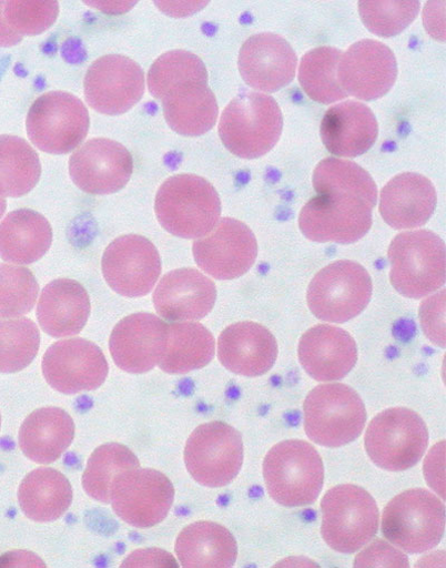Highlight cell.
<instances>
[{
	"mask_svg": "<svg viewBox=\"0 0 446 568\" xmlns=\"http://www.w3.org/2000/svg\"><path fill=\"white\" fill-rule=\"evenodd\" d=\"M428 446V430L422 417L407 408H391L368 425L365 448L375 465L388 471L415 466Z\"/></svg>",
	"mask_w": 446,
	"mask_h": 568,
	"instance_id": "8fae6325",
	"label": "cell"
},
{
	"mask_svg": "<svg viewBox=\"0 0 446 568\" xmlns=\"http://www.w3.org/2000/svg\"><path fill=\"white\" fill-rule=\"evenodd\" d=\"M283 114L277 102L263 93H244L223 111L219 123L220 139L233 154L254 160L264 156L278 143Z\"/></svg>",
	"mask_w": 446,
	"mask_h": 568,
	"instance_id": "3957f363",
	"label": "cell"
},
{
	"mask_svg": "<svg viewBox=\"0 0 446 568\" xmlns=\"http://www.w3.org/2000/svg\"><path fill=\"white\" fill-rule=\"evenodd\" d=\"M73 489L69 479L54 468H38L30 473L19 489L23 513L40 523L61 518L71 507Z\"/></svg>",
	"mask_w": 446,
	"mask_h": 568,
	"instance_id": "1f68e13d",
	"label": "cell"
},
{
	"mask_svg": "<svg viewBox=\"0 0 446 568\" xmlns=\"http://www.w3.org/2000/svg\"><path fill=\"white\" fill-rule=\"evenodd\" d=\"M28 135L41 151L68 154L87 139L90 115L84 103L68 92H49L31 106Z\"/></svg>",
	"mask_w": 446,
	"mask_h": 568,
	"instance_id": "7c38bea8",
	"label": "cell"
},
{
	"mask_svg": "<svg viewBox=\"0 0 446 568\" xmlns=\"http://www.w3.org/2000/svg\"><path fill=\"white\" fill-rule=\"evenodd\" d=\"M445 528L444 503L425 489H408L385 507L382 531L399 549L419 554L440 541Z\"/></svg>",
	"mask_w": 446,
	"mask_h": 568,
	"instance_id": "52a82bcc",
	"label": "cell"
},
{
	"mask_svg": "<svg viewBox=\"0 0 446 568\" xmlns=\"http://www.w3.org/2000/svg\"><path fill=\"white\" fill-rule=\"evenodd\" d=\"M322 536L338 552L358 551L378 529L377 504L356 485H338L328 490L322 500Z\"/></svg>",
	"mask_w": 446,
	"mask_h": 568,
	"instance_id": "ba28073f",
	"label": "cell"
},
{
	"mask_svg": "<svg viewBox=\"0 0 446 568\" xmlns=\"http://www.w3.org/2000/svg\"><path fill=\"white\" fill-rule=\"evenodd\" d=\"M342 51L323 47L308 52L301 62L298 79L305 93L321 104H333L348 95L338 80Z\"/></svg>",
	"mask_w": 446,
	"mask_h": 568,
	"instance_id": "d590c367",
	"label": "cell"
},
{
	"mask_svg": "<svg viewBox=\"0 0 446 568\" xmlns=\"http://www.w3.org/2000/svg\"><path fill=\"white\" fill-rule=\"evenodd\" d=\"M445 2L426 3L424 9V26L427 33L439 42L445 41Z\"/></svg>",
	"mask_w": 446,
	"mask_h": 568,
	"instance_id": "bcb514c9",
	"label": "cell"
},
{
	"mask_svg": "<svg viewBox=\"0 0 446 568\" xmlns=\"http://www.w3.org/2000/svg\"><path fill=\"white\" fill-rule=\"evenodd\" d=\"M214 353V338L204 326L193 322L171 324L159 367L170 375H184L209 365Z\"/></svg>",
	"mask_w": 446,
	"mask_h": 568,
	"instance_id": "d6a6232c",
	"label": "cell"
},
{
	"mask_svg": "<svg viewBox=\"0 0 446 568\" xmlns=\"http://www.w3.org/2000/svg\"><path fill=\"white\" fill-rule=\"evenodd\" d=\"M437 202L433 183L417 173H402L382 190L379 213L393 229L407 230L424 225Z\"/></svg>",
	"mask_w": 446,
	"mask_h": 568,
	"instance_id": "d4e9b609",
	"label": "cell"
},
{
	"mask_svg": "<svg viewBox=\"0 0 446 568\" xmlns=\"http://www.w3.org/2000/svg\"><path fill=\"white\" fill-rule=\"evenodd\" d=\"M75 435L72 417L58 407L31 414L20 430V447L31 460L48 465L57 462L71 446Z\"/></svg>",
	"mask_w": 446,
	"mask_h": 568,
	"instance_id": "f546056e",
	"label": "cell"
},
{
	"mask_svg": "<svg viewBox=\"0 0 446 568\" xmlns=\"http://www.w3.org/2000/svg\"><path fill=\"white\" fill-rule=\"evenodd\" d=\"M90 314V297L82 284L71 278H59L43 290L37 315L45 334L64 338L79 335Z\"/></svg>",
	"mask_w": 446,
	"mask_h": 568,
	"instance_id": "4316f807",
	"label": "cell"
},
{
	"mask_svg": "<svg viewBox=\"0 0 446 568\" xmlns=\"http://www.w3.org/2000/svg\"><path fill=\"white\" fill-rule=\"evenodd\" d=\"M169 325L151 314H135L120 322L110 338L115 365L133 375L156 367L164 355Z\"/></svg>",
	"mask_w": 446,
	"mask_h": 568,
	"instance_id": "ffe728a7",
	"label": "cell"
},
{
	"mask_svg": "<svg viewBox=\"0 0 446 568\" xmlns=\"http://www.w3.org/2000/svg\"><path fill=\"white\" fill-rule=\"evenodd\" d=\"M7 209H8V202H7L6 197L0 196V219L3 217V215L7 212Z\"/></svg>",
	"mask_w": 446,
	"mask_h": 568,
	"instance_id": "f907efd6",
	"label": "cell"
},
{
	"mask_svg": "<svg viewBox=\"0 0 446 568\" xmlns=\"http://www.w3.org/2000/svg\"><path fill=\"white\" fill-rule=\"evenodd\" d=\"M297 64L294 49L275 33H261L247 40L239 61L246 84L265 93H275L291 84Z\"/></svg>",
	"mask_w": 446,
	"mask_h": 568,
	"instance_id": "44dd1931",
	"label": "cell"
},
{
	"mask_svg": "<svg viewBox=\"0 0 446 568\" xmlns=\"http://www.w3.org/2000/svg\"><path fill=\"white\" fill-rule=\"evenodd\" d=\"M161 270L158 248L146 237L136 234L115 239L102 258V271L109 286L128 298L150 294Z\"/></svg>",
	"mask_w": 446,
	"mask_h": 568,
	"instance_id": "9a60e30c",
	"label": "cell"
},
{
	"mask_svg": "<svg viewBox=\"0 0 446 568\" xmlns=\"http://www.w3.org/2000/svg\"><path fill=\"white\" fill-rule=\"evenodd\" d=\"M418 2H361L359 16L364 26L379 38L401 34L417 18Z\"/></svg>",
	"mask_w": 446,
	"mask_h": 568,
	"instance_id": "ab89813d",
	"label": "cell"
},
{
	"mask_svg": "<svg viewBox=\"0 0 446 568\" xmlns=\"http://www.w3.org/2000/svg\"><path fill=\"white\" fill-rule=\"evenodd\" d=\"M366 418L359 395L343 384L320 385L304 403L306 435L324 447H342L354 442L364 430Z\"/></svg>",
	"mask_w": 446,
	"mask_h": 568,
	"instance_id": "8992f818",
	"label": "cell"
},
{
	"mask_svg": "<svg viewBox=\"0 0 446 568\" xmlns=\"http://www.w3.org/2000/svg\"><path fill=\"white\" fill-rule=\"evenodd\" d=\"M6 7L7 2H0V48H13L20 44L23 38L9 26L6 18Z\"/></svg>",
	"mask_w": 446,
	"mask_h": 568,
	"instance_id": "c3c4849f",
	"label": "cell"
},
{
	"mask_svg": "<svg viewBox=\"0 0 446 568\" xmlns=\"http://www.w3.org/2000/svg\"><path fill=\"white\" fill-rule=\"evenodd\" d=\"M321 136L332 154L357 158L375 144L378 124L369 108L356 101H347L326 112L321 124Z\"/></svg>",
	"mask_w": 446,
	"mask_h": 568,
	"instance_id": "484cf974",
	"label": "cell"
},
{
	"mask_svg": "<svg viewBox=\"0 0 446 568\" xmlns=\"http://www.w3.org/2000/svg\"><path fill=\"white\" fill-rule=\"evenodd\" d=\"M53 242L50 222L40 213L22 209L0 222V256L16 264L42 258Z\"/></svg>",
	"mask_w": 446,
	"mask_h": 568,
	"instance_id": "4dcf8cb0",
	"label": "cell"
},
{
	"mask_svg": "<svg viewBox=\"0 0 446 568\" xmlns=\"http://www.w3.org/2000/svg\"><path fill=\"white\" fill-rule=\"evenodd\" d=\"M42 175L40 156L24 139L0 135V196L29 194Z\"/></svg>",
	"mask_w": 446,
	"mask_h": 568,
	"instance_id": "836d02e7",
	"label": "cell"
},
{
	"mask_svg": "<svg viewBox=\"0 0 446 568\" xmlns=\"http://www.w3.org/2000/svg\"><path fill=\"white\" fill-rule=\"evenodd\" d=\"M40 293L31 270L0 264V318H19L32 312Z\"/></svg>",
	"mask_w": 446,
	"mask_h": 568,
	"instance_id": "f35d334b",
	"label": "cell"
},
{
	"mask_svg": "<svg viewBox=\"0 0 446 568\" xmlns=\"http://www.w3.org/2000/svg\"><path fill=\"white\" fill-rule=\"evenodd\" d=\"M161 102L166 123L178 134L200 136L216 123L219 108L207 80L180 84L171 89Z\"/></svg>",
	"mask_w": 446,
	"mask_h": 568,
	"instance_id": "83f0119b",
	"label": "cell"
},
{
	"mask_svg": "<svg viewBox=\"0 0 446 568\" xmlns=\"http://www.w3.org/2000/svg\"><path fill=\"white\" fill-rule=\"evenodd\" d=\"M175 552L183 567H233L239 545L230 529L213 521H195L178 536Z\"/></svg>",
	"mask_w": 446,
	"mask_h": 568,
	"instance_id": "f1b7e54d",
	"label": "cell"
},
{
	"mask_svg": "<svg viewBox=\"0 0 446 568\" xmlns=\"http://www.w3.org/2000/svg\"><path fill=\"white\" fill-rule=\"evenodd\" d=\"M372 292L373 283L366 268L354 261L341 260L315 275L308 287L307 303L316 318L344 324L364 312Z\"/></svg>",
	"mask_w": 446,
	"mask_h": 568,
	"instance_id": "9c48e42d",
	"label": "cell"
},
{
	"mask_svg": "<svg viewBox=\"0 0 446 568\" xmlns=\"http://www.w3.org/2000/svg\"><path fill=\"white\" fill-rule=\"evenodd\" d=\"M0 425H2V416H0Z\"/></svg>",
	"mask_w": 446,
	"mask_h": 568,
	"instance_id": "816d5d0a",
	"label": "cell"
},
{
	"mask_svg": "<svg viewBox=\"0 0 446 568\" xmlns=\"http://www.w3.org/2000/svg\"><path fill=\"white\" fill-rule=\"evenodd\" d=\"M207 80L203 62L186 51H171L161 55L148 74L151 95L161 101L173 88L190 81Z\"/></svg>",
	"mask_w": 446,
	"mask_h": 568,
	"instance_id": "74e56055",
	"label": "cell"
},
{
	"mask_svg": "<svg viewBox=\"0 0 446 568\" xmlns=\"http://www.w3.org/2000/svg\"><path fill=\"white\" fill-rule=\"evenodd\" d=\"M337 74L347 95L375 101L393 89L397 79V63L386 45L363 40L341 55Z\"/></svg>",
	"mask_w": 446,
	"mask_h": 568,
	"instance_id": "d6986e66",
	"label": "cell"
},
{
	"mask_svg": "<svg viewBox=\"0 0 446 568\" xmlns=\"http://www.w3.org/2000/svg\"><path fill=\"white\" fill-rule=\"evenodd\" d=\"M60 14L58 2H7L6 18L11 29L23 37H37L57 22Z\"/></svg>",
	"mask_w": 446,
	"mask_h": 568,
	"instance_id": "60d3db41",
	"label": "cell"
},
{
	"mask_svg": "<svg viewBox=\"0 0 446 568\" xmlns=\"http://www.w3.org/2000/svg\"><path fill=\"white\" fill-rule=\"evenodd\" d=\"M43 374L53 389L75 395L100 388L108 378L109 365L94 343L75 338L59 342L48 349Z\"/></svg>",
	"mask_w": 446,
	"mask_h": 568,
	"instance_id": "e0dca14e",
	"label": "cell"
},
{
	"mask_svg": "<svg viewBox=\"0 0 446 568\" xmlns=\"http://www.w3.org/2000/svg\"><path fill=\"white\" fill-rule=\"evenodd\" d=\"M133 173L131 153L119 142L92 139L70 159V175L83 192L108 195L122 190Z\"/></svg>",
	"mask_w": 446,
	"mask_h": 568,
	"instance_id": "ac0fdd59",
	"label": "cell"
},
{
	"mask_svg": "<svg viewBox=\"0 0 446 568\" xmlns=\"http://www.w3.org/2000/svg\"><path fill=\"white\" fill-rule=\"evenodd\" d=\"M195 263L216 280H233L247 273L259 255L253 231L232 217L219 220L213 230L192 246Z\"/></svg>",
	"mask_w": 446,
	"mask_h": 568,
	"instance_id": "4fadbf2b",
	"label": "cell"
},
{
	"mask_svg": "<svg viewBox=\"0 0 446 568\" xmlns=\"http://www.w3.org/2000/svg\"><path fill=\"white\" fill-rule=\"evenodd\" d=\"M145 91L144 72L131 59L108 55L88 70L84 95L88 104L104 115H122L134 108Z\"/></svg>",
	"mask_w": 446,
	"mask_h": 568,
	"instance_id": "2e32d148",
	"label": "cell"
},
{
	"mask_svg": "<svg viewBox=\"0 0 446 568\" xmlns=\"http://www.w3.org/2000/svg\"><path fill=\"white\" fill-rule=\"evenodd\" d=\"M216 301L214 283L200 271L179 268L165 274L153 294L158 314L173 323L200 321Z\"/></svg>",
	"mask_w": 446,
	"mask_h": 568,
	"instance_id": "7402d4cb",
	"label": "cell"
},
{
	"mask_svg": "<svg viewBox=\"0 0 446 568\" xmlns=\"http://www.w3.org/2000/svg\"><path fill=\"white\" fill-rule=\"evenodd\" d=\"M121 567H178L175 558L163 549H139L131 554Z\"/></svg>",
	"mask_w": 446,
	"mask_h": 568,
	"instance_id": "f6af8a7d",
	"label": "cell"
},
{
	"mask_svg": "<svg viewBox=\"0 0 446 568\" xmlns=\"http://www.w3.org/2000/svg\"><path fill=\"white\" fill-rule=\"evenodd\" d=\"M278 357V344L264 326L245 322L223 331L217 341V358L230 372L246 377L267 374Z\"/></svg>",
	"mask_w": 446,
	"mask_h": 568,
	"instance_id": "603a6c76",
	"label": "cell"
},
{
	"mask_svg": "<svg viewBox=\"0 0 446 568\" xmlns=\"http://www.w3.org/2000/svg\"><path fill=\"white\" fill-rule=\"evenodd\" d=\"M155 6L165 14L172 18H185L189 17L207 6L202 2L191 3H170V2H156Z\"/></svg>",
	"mask_w": 446,
	"mask_h": 568,
	"instance_id": "7dc6e473",
	"label": "cell"
},
{
	"mask_svg": "<svg viewBox=\"0 0 446 568\" xmlns=\"http://www.w3.org/2000/svg\"><path fill=\"white\" fill-rule=\"evenodd\" d=\"M298 357L302 367L315 381L337 382L345 378L358 358L354 338L345 331L317 325L304 334Z\"/></svg>",
	"mask_w": 446,
	"mask_h": 568,
	"instance_id": "cb8c5ba5",
	"label": "cell"
},
{
	"mask_svg": "<svg viewBox=\"0 0 446 568\" xmlns=\"http://www.w3.org/2000/svg\"><path fill=\"white\" fill-rule=\"evenodd\" d=\"M391 283L402 296L420 300L443 288L445 244L432 231L399 233L388 248Z\"/></svg>",
	"mask_w": 446,
	"mask_h": 568,
	"instance_id": "277c9868",
	"label": "cell"
},
{
	"mask_svg": "<svg viewBox=\"0 0 446 568\" xmlns=\"http://www.w3.org/2000/svg\"><path fill=\"white\" fill-rule=\"evenodd\" d=\"M445 442L436 444L424 462V475L429 487L436 491L442 500L445 499Z\"/></svg>",
	"mask_w": 446,
	"mask_h": 568,
	"instance_id": "ee69618b",
	"label": "cell"
},
{
	"mask_svg": "<svg viewBox=\"0 0 446 568\" xmlns=\"http://www.w3.org/2000/svg\"><path fill=\"white\" fill-rule=\"evenodd\" d=\"M324 464L311 444L285 440L275 445L264 460L270 496L285 507H303L318 498L324 486Z\"/></svg>",
	"mask_w": 446,
	"mask_h": 568,
	"instance_id": "5b68a950",
	"label": "cell"
},
{
	"mask_svg": "<svg viewBox=\"0 0 446 568\" xmlns=\"http://www.w3.org/2000/svg\"><path fill=\"white\" fill-rule=\"evenodd\" d=\"M407 556L393 545L376 539L355 558V567H408Z\"/></svg>",
	"mask_w": 446,
	"mask_h": 568,
	"instance_id": "7bdbcfd3",
	"label": "cell"
},
{
	"mask_svg": "<svg viewBox=\"0 0 446 568\" xmlns=\"http://www.w3.org/2000/svg\"><path fill=\"white\" fill-rule=\"evenodd\" d=\"M87 6L94 7L98 10L109 13H124L130 11L136 3L135 2H88Z\"/></svg>",
	"mask_w": 446,
	"mask_h": 568,
	"instance_id": "681fc988",
	"label": "cell"
},
{
	"mask_svg": "<svg viewBox=\"0 0 446 568\" xmlns=\"http://www.w3.org/2000/svg\"><path fill=\"white\" fill-rule=\"evenodd\" d=\"M174 500V487L161 471L134 468L121 474L112 488L111 504L115 514L138 528L163 521Z\"/></svg>",
	"mask_w": 446,
	"mask_h": 568,
	"instance_id": "5bb4252c",
	"label": "cell"
},
{
	"mask_svg": "<svg viewBox=\"0 0 446 568\" xmlns=\"http://www.w3.org/2000/svg\"><path fill=\"white\" fill-rule=\"evenodd\" d=\"M41 345L38 326L29 318H0V374H16L37 358Z\"/></svg>",
	"mask_w": 446,
	"mask_h": 568,
	"instance_id": "8d00e7d4",
	"label": "cell"
},
{
	"mask_svg": "<svg viewBox=\"0 0 446 568\" xmlns=\"http://www.w3.org/2000/svg\"><path fill=\"white\" fill-rule=\"evenodd\" d=\"M138 467L139 458L126 446L118 443L102 445L94 450L88 462L82 477L83 488L91 498L110 504L116 478Z\"/></svg>",
	"mask_w": 446,
	"mask_h": 568,
	"instance_id": "e575fe53",
	"label": "cell"
},
{
	"mask_svg": "<svg viewBox=\"0 0 446 568\" xmlns=\"http://www.w3.org/2000/svg\"><path fill=\"white\" fill-rule=\"evenodd\" d=\"M154 210L169 233L196 240L210 233L219 222L221 201L212 184L203 178L179 174L161 185Z\"/></svg>",
	"mask_w": 446,
	"mask_h": 568,
	"instance_id": "7a4b0ae2",
	"label": "cell"
},
{
	"mask_svg": "<svg viewBox=\"0 0 446 568\" xmlns=\"http://www.w3.org/2000/svg\"><path fill=\"white\" fill-rule=\"evenodd\" d=\"M317 196L302 209L300 227L311 241L351 244L364 237L373 222L377 186L358 164L328 158L315 169Z\"/></svg>",
	"mask_w": 446,
	"mask_h": 568,
	"instance_id": "6da1fadb",
	"label": "cell"
},
{
	"mask_svg": "<svg viewBox=\"0 0 446 568\" xmlns=\"http://www.w3.org/2000/svg\"><path fill=\"white\" fill-rule=\"evenodd\" d=\"M184 463L197 484L210 488L225 487L239 476L243 467L242 434L226 423L203 424L186 442Z\"/></svg>",
	"mask_w": 446,
	"mask_h": 568,
	"instance_id": "30bf717a",
	"label": "cell"
},
{
	"mask_svg": "<svg viewBox=\"0 0 446 568\" xmlns=\"http://www.w3.org/2000/svg\"><path fill=\"white\" fill-rule=\"evenodd\" d=\"M445 291L428 297L419 307L418 316L425 336L436 346L445 348Z\"/></svg>",
	"mask_w": 446,
	"mask_h": 568,
	"instance_id": "b9f144b4",
	"label": "cell"
}]
</instances>
